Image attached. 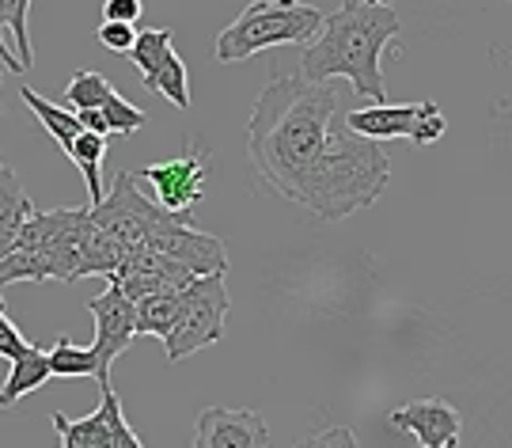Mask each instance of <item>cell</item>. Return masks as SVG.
Returning a JSON list of instances; mask_svg holds the SVG:
<instances>
[{"label":"cell","instance_id":"cell-1","mask_svg":"<svg viewBox=\"0 0 512 448\" xmlns=\"http://www.w3.org/2000/svg\"><path fill=\"white\" fill-rule=\"evenodd\" d=\"M338 111L342 95L330 84H311L304 76H270L247 118V156L258 183L277 198L296 202L304 179L327 152Z\"/></svg>","mask_w":512,"mask_h":448},{"label":"cell","instance_id":"cell-2","mask_svg":"<svg viewBox=\"0 0 512 448\" xmlns=\"http://www.w3.org/2000/svg\"><path fill=\"white\" fill-rule=\"evenodd\" d=\"M399 38V12L391 4L368 0H342L338 12L323 19V31L304 46V80L330 84L334 76H346L353 95L372 99L376 107L387 103L380 57Z\"/></svg>","mask_w":512,"mask_h":448},{"label":"cell","instance_id":"cell-3","mask_svg":"<svg viewBox=\"0 0 512 448\" xmlns=\"http://www.w3.org/2000/svg\"><path fill=\"white\" fill-rule=\"evenodd\" d=\"M387 179H391V160L380 149V141L357 137L342 126L330 133L327 152L304 179L293 206L308 209L319 221H346L384 194Z\"/></svg>","mask_w":512,"mask_h":448},{"label":"cell","instance_id":"cell-4","mask_svg":"<svg viewBox=\"0 0 512 448\" xmlns=\"http://www.w3.org/2000/svg\"><path fill=\"white\" fill-rule=\"evenodd\" d=\"M323 12L304 0H255L217 35L213 57L220 65L247 61L270 46H308L323 31Z\"/></svg>","mask_w":512,"mask_h":448},{"label":"cell","instance_id":"cell-5","mask_svg":"<svg viewBox=\"0 0 512 448\" xmlns=\"http://www.w3.org/2000/svg\"><path fill=\"white\" fill-rule=\"evenodd\" d=\"M232 312V300H228V285L224 274H209V278H194L183 289V308L179 319L171 327V335L164 338L167 361L179 365L190 354H198L205 346H213L224 338V319Z\"/></svg>","mask_w":512,"mask_h":448},{"label":"cell","instance_id":"cell-6","mask_svg":"<svg viewBox=\"0 0 512 448\" xmlns=\"http://www.w3.org/2000/svg\"><path fill=\"white\" fill-rule=\"evenodd\" d=\"M88 232V206L50 209V213H31V221L23 224L19 243L23 251H35L46 262L50 281H80V240ZM12 247V251H16Z\"/></svg>","mask_w":512,"mask_h":448},{"label":"cell","instance_id":"cell-7","mask_svg":"<svg viewBox=\"0 0 512 448\" xmlns=\"http://www.w3.org/2000/svg\"><path fill=\"white\" fill-rule=\"evenodd\" d=\"M88 213H92V224L99 232H107L110 240L122 243L126 251H137V247H145L148 232L160 224L167 209L148 198L133 171H118L103 194V202L88 206Z\"/></svg>","mask_w":512,"mask_h":448},{"label":"cell","instance_id":"cell-8","mask_svg":"<svg viewBox=\"0 0 512 448\" xmlns=\"http://www.w3.org/2000/svg\"><path fill=\"white\" fill-rule=\"evenodd\" d=\"M346 130H353L357 137H368V141H395V137H406L410 145H433L444 137L448 122H444V111H440L433 99L425 103H372V107H361V111L346 114Z\"/></svg>","mask_w":512,"mask_h":448},{"label":"cell","instance_id":"cell-9","mask_svg":"<svg viewBox=\"0 0 512 448\" xmlns=\"http://www.w3.org/2000/svg\"><path fill=\"white\" fill-rule=\"evenodd\" d=\"M145 247L160 251L167 259L183 262L194 278H209V274H228V251L224 240L209 236L202 228H194L190 213H171L167 209L160 224L148 232Z\"/></svg>","mask_w":512,"mask_h":448},{"label":"cell","instance_id":"cell-10","mask_svg":"<svg viewBox=\"0 0 512 448\" xmlns=\"http://www.w3.org/2000/svg\"><path fill=\"white\" fill-rule=\"evenodd\" d=\"M137 183H145L152 190V202L156 206L171 209V213H190V209L202 202L205 194V156L198 145H190L183 156H171V160H160V164H148V168H137Z\"/></svg>","mask_w":512,"mask_h":448},{"label":"cell","instance_id":"cell-11","mask_svg":"<svg viewBox=\"0 0 512 448\" xmlns=\"http://www.w3.org/2000/svg\"><path fill=\"white\" fill-rule=\"evenodd\" d=\"M88 312L95 319V342H92V354L99 361V384L110 380V365L129 350V342L137 338V308L133 300L110 281L107 293L88 300Z\"/></svg>","mask_w":512,"mask_h":448},{"label":"cell","instance_id":"cell-12","mask_svg":"<svg viewBox=\"0 0 512 448\" xmlns=\"http://www.w3.org/2000/svg\"><path fill=\"white\" fill-rule=\"evenodd\" d=\"M107 281H114V285L137 304L141 297H152V293L186 289V285L194 281V274L186 270L183 262L167 259V255L152 251V247H137V251H129L126 262H122Z\"/></svg>","mask_w":512,"mask_h":448},{"label":"cell","instance_id":"cell-13","mask_svg":"<svg viewBox=\"0 0 512 448\" xmlns=\"http://www.w3.org/2000/svg\"><path fill=\"white\" fill-rule=\"evenodd\" d=\"M190 448H270V426L258 411L205 407Z\"/></svg>","mask_w":512,"mask_h":448},{"label":"cell","instance_id":"cell-14","mask_svg":"<svg viewBox=\"0 0 512 448\" xmlns=\"http://www.w3.org/2000/svg\"><path fill=\"white\" fill-rule=\"evenodd\" d=\"M395 430L418 437L421 448H459V433H463V418L448 399H414L387 418Z\"/></svg>","mask_w":512,"mask_h":448},{"label":"cell","instance_id":"cell-15","mask_svg":"<svg viewBox=\"0 0 512 448\" xmlns=\"http://www.w3.org/2000/svg\"><path fill=\"white\" fill-rule=\"evenodd\" d=\"M31 213H35V202L27 198L16 171L0 160V255H8L19 243V232L31 221Z\"/></svg>","mask_w":512,"mask_h":448},{"label":"cell","instance_id":"cell-16","mask_svg":"<svg viewBox=\"0 0 512 448\" xmlns=\"http://www.w3.org/2000/svg\"><path fill=\"white\" fill-rule=\"evenodd\" d=\"M46 380H50V354L38 350V346H27V350L12 361V369H8L4 384H0V411L16 407L23 395L38 392Z\"/></svg>","mask_w":512,"mask_h":448},{"label":"cell","instance_id":"cell-17","mask_svg":"<svg viewBox=\"0 0 512 448\" xmlns=\"http://www.w3.org/2000/svg\"><path fill=\"white\" fill-rule=\"evenodd\" d=\"M50 422H54L57 437H61V448H114V441H110V422L103 407H95L88 418H69V414L54 411Z\"/></svg>","mask_w":512,"mask_h":448},{"label":"cell","instance_id":"cell-18","mask_svg":"<svg viewBox=\"0 0 512 448\" xmlns=\"http://www.w3.org/2000/svg\"><path fill=\"white\" fill-rule=\"evenodd\" d=\"M126 247L122 243H114L107 232H99L92 224V213H88V232H84V240H80V278H110L122 262H126Z\"/></svg>","mask_w":512,"mask_h":448},{"label":"cell","instance_id":"cell-19","mask_svg":"<svg viewBox=\"0 0 512 448\" xmlns=\"http://www.w3.org/2000/svg\"><path fill=\"white\" fill-rule=\"evenodd\" d=\"M65 156H69L76 168H80V175H84L92 206H95V202H103V194H107V183H103V156H107V137L80 130V133H76L73 145L65 149Z\"/></svg>","mask_w":512,"mask_h":448},{"label":"cell","instance_id":"cell-20","mask_svg":"<svg viewBox=\"0 0 512 448\" xmlns=\"http://www.w3.org/2000/svg\"><path fill=\"white\" fill-rule=\"evenodd\" d=\"M19 99L31 107V114L42 122V130L54 137L61 152L69 149V145L76 141V133L84 130L80 118H76V111H65V107H57V103H50V99H42L35 88H19Z\"/></svg>","mask_w":512,"mask_h":448},{"label":"cell","instance_id":"cell-21","mask_svg":"<svg viewBox=\"0 0 512 448\" xmlns=\"http://www.w3.org/2000/svg\"><path fill=\"white\" fill-rule=\"evenodd\" d=\"M133 308H137V335L167 338L171 327H175V319H179V308H183V289H167V293L141 297Z\"/></svg>","mask_w":512,"mask_h":448},{"label":"cell","instance_id":"cell-22","mask_svg":"<svg viewBox=\"0 0 512 448\" xmlns=\"http://www.w3.org/2000/svg\"><path fill=\"white\" fill-rule=\"evenodd\" d=\"M141 84H145L148 92H160L167 103H175L179 111H190V76H186V65L183 57L175 54H164V61L152 69V73L141 76Z\"/></svg>","mask_w":512,"mask_h":448},{"label":"cell","instance_id":"cell-23","mask_svg":"<svg viewBox=\"0 0 512 448\" xmlns=\"http://www.w3.org/2000/svg\"><path fill=\"white\" fill-rule=\"evenodd\" d=\"M114 95H118V88L110 84L107 76L80 69V73H73L69 88H65V103H69V111H103Z\"/></svg>","mask_w":512,"mask_h":448},{"label":"cell","instance_id":"cell-24","mask_svg":"<svg viewBox=\"0 0 512 448\" xmlns=\"http://www.w3.org/2000/svg\"><path fill=\"white\" fill-rule=\"evenodd\" d=\"M46 354H50V376H61V380L95 376L99 380V361H95L92 346H76L73 338H57Z\"/></svg>","mask_w":512,"mask_h":448},{"label":"cell","instance_id":"cell-25","mask_svg":"<svg viewBox=\"0 0 512 448\" xmlns=\"http://www.w3.org/2000/svg\"><path fill=\"white\" fill-rule=\"evenodd\" d=\"M27 8H31V0H0V27H8V35H12V42H16V57L23 69H31V57H35L31 27H27Z\"/></svg>","mask_w":512,"mask_h":448},{"label":"cell","instance_id":"cell-26","mask_svg":"<svg viewBox=\"0 0 512 448\" xmlns=\"http://www.w3.org/2000/svg\"><path fill=\"white\" fill-rule=\"evenodd\" d=\"M171 27H152V31H141L137 35V42H133V50H129V61L141 69V76L152 73L160 61H164V54H171Z\"/></svg>","mask_w":512,"mask_h":448},{"label":"cell","instance_id":"cell-27","mask_svg":"<svg viewBox=\"0 0 512 448\" xmlns=\"http://www.w3.org/2000/svg\"><path fill=\"white\" fill-rule=\"evenodd\" d=\"M99 392H103L99 407L107 411L110 441H114V448H145V445H141V437L133 433V426L126 422V411H122V399H118V392H114V384H110V380H103V384H99Z\"/></svg>","mask_w":512,"mask_h":448},{"label":"cell","instance_id":"cell-28","mask_svg":"<svg viewBox=\"0 0 512 448\" xmlns=\"http://www.w3.org/2000/svg\"><path fill=\"white\" fill-rule=\"evenodd\" d=\"M95 38H99V46H107L110 54H129L133 42H137V31L126 27V23H99Z\"/></svg>","mask_w":512,"mask_h":448},{"label":"cell","instance_id":"cell-29","mask_svg":"<svg viewBox=\"0 0 512 448\" xmlns=\"http://www.w3.org/2000/svg\"><path fill=\"white\" fill-rule=\"evenodd\" d=\"M293 448H361V445H357V437H353L349 426H330V430L311 433L304 441H296Z\"/></svg>","mask_w":512,"mask_h":448},{"label":"cell","instance_id":"cell-30","mask_svg":"<svg viewBox=\"0 0 512 448\" xmlns=\"http://www.w3.org/2000/svg\"><path fill=\"white\" fill-rule=\"evenodd\" d=\"M27 346H31V342L19 335V327L12 323V319H8V312H0V357L12 365V361H16V357L27 350Z\"/></svg>","mask_w":512,"mask_h":448},{"label":"cell","instance_id":"cell-31","mask_svg":"<svg viewBox=\"0 0 512 448\" xmlns=\"http://www.w3.org/2000/svg\"><path fill=\"white\" fill-rule=\"evenodd\" d=\"M141 12H145L141 0H103V23H126V27H133L141 19Z\"/></svg>","mask_w":512,"mask_h":448},{"label":"cell","instance_id":"cell-32","mask_svg":"<svg viewBox=\"0 0 512 448\" xmlns=\"http://www.w3.org/2000/svg\"><path fill=\"white\" fill-rule=\"evenodd\" d=\"M76 118H80V126L88 133H99V137H107L110 133V126H107V118L99 111H76Z\"/></svg>","mask_w":512,"mask_h":448},{"label":"cell","instance_id":"cell-33","mask_svg":"<svg viewBox=\"0 0 512 448\" xmlns=\"http://www.w3.org/2000/svg\"><path fill=\"white\" fill-rule=\"evenodd\" d=\"M0 65H4V73H23L19 57L12 54V46H8V35H4V27H0Z\"/></svg>","mask_w":512,"mask_h":448},{"label":"cell","instance_id":"cell-34","mask_svg":"<svg viewBox=\"0 0 512 448\" xmlns=\"http://www.w3.org/2000/svg\"><path fill=\"white\" fill-rule=\"evenodd\" d=\"M368 4H387V0H368Z\"/></svg>","mask_w":512,"mask_h":448},{"label":"cell","instance_id":"cell-35","mask_svg":"<svg viewBox=\"0 0 512 448\" xmlns=\"http://www.w3.org/2000/svg\"><path fill=\"white\" fill-rule=\"evenodd\" d=\"M0 312H4V297H0Z\"/></svg>","mask_w":512,"mask_h":448},{"label":"cell","instance_id":"cell-36","mask_svg":"<svg viewBox=\"0 0 512 448\" xmlns=\"http://www.w3.org/2000/svg\"><path fill=\"white\" fill-rule=\"evenodd\" d=\"M0 76H4V65H0Z\"/></svg>","mask_w":512,"mask_h":448},{"label":"cell","instance_id":"cell-37","mask_svg":"<svg viewBox=\"0 0 512 448\" xmlns=\"http://www.w3.org/2000/svg\"><path fill=\"white\" fill-rule=\"evenodd\" d=\"M418 448H421V445H418Z\"/></svg>","mask_w":512,"mask_h":448}]
</instances>
